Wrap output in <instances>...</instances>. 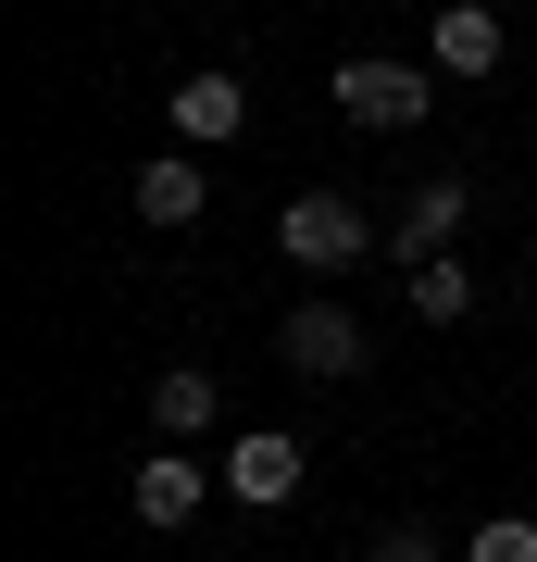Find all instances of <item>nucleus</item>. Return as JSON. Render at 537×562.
I'll return each instance as SVG.
<instances>
[{
	"label": "nucleus",
	"mask_w": 537,
	"mask_h": 562,
	"mask_svg": "<svg viewBox=\"0 0 537 562\" xmlns=\"http://www.w3.org/2000/svg\"><path fill=\"white\" fill-rule=\"evenodd\" d=\"M276 350L300 362V375H325V387H338V375H362V362H376V338H362V325H350L338 301H300V313L276 325Z\"/></svg>",
	"instance_id": "obj_4"
},
{
	"label": "nucleus",
	"mask_w": 537,
	"mask_h": 562,
	"mask_svg": "<svg viewBox=\"0 0 537 562\" xmlns=\"http://www.w3.org/2000/svg\"><path fill=\"white\" fill-rule=\"evenodd\" d=\"M462 213H476V176H425L413 201H400V225H388V250H400V262H438V250L462 238Z\"/></svg>",
	"instance_id": "obj_5"
},
{
	"label": "nucleus",
	"mask_w": 537,
	"mask_h": 562,
	"mask_svg": "<svg viewBox=\"0 0 537 562\" xmlns=\"http://www.w3.org/2000/svg\"><path fill=\"white\" fill-rule=\"evenodd\" d=\"M125 201H138V225H200L213 213V176H200V150H150L125 176Z\"/></svg>",
	"instance_id": "obj_6"
},
{
	"label": "nucleus",
	"mask_w": 537,
	"mask_h": 562,
	"mask_svg": "<svg viewBox=\"0 0 537 562\" xmlns=\"http://www.w3.org/2000/svg\"><path fill=\"white\" fill-rule=\"evenodd\" d=\"M213 413H225V387L200 375V362H176V375L150 387V438H176V450H188V438H200V425H213Z\"/></svg>",
	"instance_id": "obj_10"
},
{
	"label": "nucleus",
	"mask_w": 537,
	"mask_h": 562,
	"mask_svg": "<svg viewBox=\"0 0 537 562\" xmlns=\"http://www.w3.org/2000/svg\"><path fill=\"white\" fill-rule=\"evenodd\" d=\"M163 101H176V150H225V138L250 125V88H238V76H176Z\"/></svg>",
	"instance_id": "obj_8"
},
{
	"label": "nucleus",
	"mask_w": 537,
	"mask_h": 562,
	"mask_svg": "<svg viewBox=\"0 0 537 562\" xmlns=\"http://www.w3.org/2000/svg\"><path fill=\"white\" fill-rule=\"evenodd\" d=\"M376 562H438V525H413V513H400L388 538H376Z\"/></svg>",
	"instance_id": "obj_13"
},
{
	"label": "nucleus",
	"mask_w": 537,
	"mask_h": 562,
	"mask_svg": "<svg viewBox=\"0 0 537 562\" xmlns=\"http://www.w3.org/2000/svg\"><path fill=\"white\" fill-rule=\"evenodd\" d=\"M213 487H225V475H200V462H188L176 438H163V450L138 462V475H125V501H138V525H188L200 501H213Z\"/></svg>",
	"instance_id": "obj_9"
},
{
	"label": "nucleus",
	"mask_w": 537,
	"mask_h": 562,
	"mask_svg": "<svg viewBox=\"0 0 537 562\" xmlns=\"http://www.w3.org/2000/svg\"><path fill=\"white\" fill-rule=\"evenodd\" d=\"M276 250L300 262V276H350V262L376 250V213H362V201H338V188H300V201L276 213Z\"/></svg>",
	"instance_id": "obj_1"
},
{
	"label": "nucleus",
	"mask_w": 537,
	"mask_h": 562,
	"mask_svg": "<svg viewBox=\"0 0 537 562\" xmlns=\"http://www.w3.org/2000/svg\"><path fill=\"white\" fill-rule=\"evenodd\" d=\"M325 101H338L350 125H425V101H438V63H338V76H325Z\"/></svg>",
	"instance_id": "obj_2"
},
{
	"label": "nucleus",
	"mask_w": 537,
	"mask_h": 562,
	"mask_svg": "<svg viewBox=\"0 0 537 562\" xmlns=\"http://www.w3.org/2000/svg\"><path fill=\"white\" fill-rule=\"evenodd\" d=\"M413 313H425V325H462V313H476V276H462L450 250H438V262H413Z\"/></svg>",
	"instance_id": "obj_11"
},
{
	"label": "nucleus",
	"mask_w": 537,
	"mask_h": 562,
	"mask_svg": "<svg viewBox=\"0 0 537 562\" xmlns=\"http://www.w3.org/2000/svg\"><path fill=\"white\" fill-rule=\"evenodd\" d=\"M500 13L488 0H438V25H425V63H438V76H500Z\"/></svg>",
	"instance_id": "obj_7"
},
{
	"label": "nucleus",
	"mask_w": 537,
	"mask_h": 562,
	"mask_svg": "<svg viewBox=\"0 0 537 562\" xmlns=\"http://www.w3.org/2000/svg\"><path fill=\"white\" fill-rule=\"evenodd\" d=\"M462 562H537V525H525V513H488V525H476V550H462Z\"/></svg>",
	"instance_id": "obj_12"
},
{
	"label": "nucleus",
	"mask_w": 537,
	"mask_h": 562,
	"mask_svg": "<svg viewBox=\"0 0 537 562\" xmlns=\"http://www.w3.org/2000/svg\"><path fill=\"white\" fill-rule=\"evenodd\" d=\"M300 475H313V462H300L288 425H250V438L225 450V501H250V513H288V501H300Z\"/></svg>",
	"instance_id": "obj_3"
}]
</instances>
